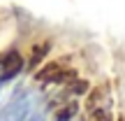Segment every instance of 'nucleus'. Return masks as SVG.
Returning <instances> with one entry per match:
<instances>
[{
  "label": "nucleus",
  "mask_w": 125,
  "mask_h": 121,
  "mask_svg": "<svg viewBox=\"0 0 125 121\" xmlns=\"http://www.w3.org/2000/svg\"><path fill=\"white\" fill-rule=\"evenodd\" d=\"M67 77V67L62 65V61H56L51 65H46L42 72H37V79L40 81H60Z\"/></svg>",
  "instance_id": "3"
},
{
  "label": "nucleus",
  "mask_w": 125,
  "mask_h": 121,
  "mask_svg": "<svg viewBox=\"0 0 125 121\" xmlns=\"http://www.w3.org/2000/svg\"><path fill=\"white\" fill-rule=\"evenodd\" d=\"M21 67H23L21 56H19V54H12L7 61L2 63V72H0V86H5L9 79H14V77L21 72Z\"/></svg>",
  "instance_id": "2"
},
{
  "label": "nucleus",
  "mask_w": 125,
  "mask_h": 121,
  "mask_svg": "<svg viewBox=\"0 0 125 121\" xmlns=\"http://www.w3.org/2000/svg\"><path fill=\"white\" fill-rule=\"evenodd\" d=\"M32 121H46L44 117H35V119H32Z\"/></svg>",
  "instance_id": "5"
},
{
  "label": "nucleus",
  "mask_w": 125,
  "mask_h": 121,
  "mask_svg": "<svg viewBox=\"0 0 125 121\" xmlns=\"http://www.w3.org/2000/svg\"><path fill=\"white\" fill-rule=\"evenodd\" d=\"M37 103H40V95L32 89H19L0 107V121H26L35 112Z\"/></svg>",
  "instance_id": "1"
},
{
  "label": "nucleus",
  "mask_w": 125,
  "mask_h": 121,
  "mask_svg": "<svg viewBox=\"0 0 125 121\" xmlns=\"http://www.w3.org/2000/svg\"><path fill=\"white\" fill-rule=\"evenodd\" d=\"M49 47H51L49 42H40V44H35V47H32V56L28 58V65H30V67H35L37 63H40L46 54H49Z\"/></svg>",
  "instance_id": "4"
}]
</instances>
